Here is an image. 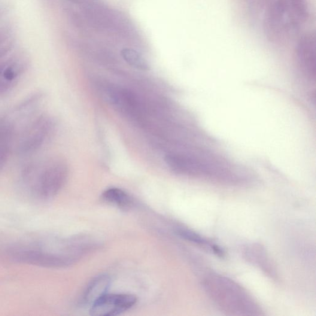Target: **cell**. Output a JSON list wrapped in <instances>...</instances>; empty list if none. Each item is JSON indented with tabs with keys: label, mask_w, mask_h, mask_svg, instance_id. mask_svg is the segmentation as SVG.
Returning a JSON list of instances; mask_svg holds the SVG:
<instances>
[{
	"label": "cell",
	"mask_w": 316,
	"mask_h": 316,
	"mask_svg": "<svg viewBox=\"0 0 316 316\" xmlns=\"http://www.w3.org/2000/svg\"><path fill=\"white\" fill-rule=\"evenodd\" d=\"M102 196L105 202L117 206L118 208L123 210H128L133 205L132 197L126 191L120 188H109L103 193Z\"/></svg>",
	"instance_id": "obj_13"
},
{
	"label": "cell",
	"mask_w": 316,
	"mask_h": 316,
	"mask_svg": "<svg viewBox=\"0 0 316 316\" xmlns=\"http://www.w3.org/2000/svg\"><path fill=\"white\" fill-rule=\"evenodd\" d=\"M80 6L84 20L92 28L123 38L135 35L129 21L99 0H85Z\"/></svg>",
	"instance_id": "obj_4"
},
{
	"label": "cell",
	"mask_w": 316,
	"mask_h": 316,
	"mask_svg": "<svg viewBox=\"0 0 316 316\" xmlns=\"http://www.w3.org/2000/svg\"><path fill=\"white\" fill-rule=\"evenodd\" d=\"M110 284L111 279L108 275L96 276L85 291L83 298L85 303L92 305L95 301L107 293Z\"/></svg>",
	"instance_id": "obj_11"
},
{
	"label": "cell",
	"mask_w": 316,
	"mask_h": 316,
	"mask_svg": "<svg viewBox=\"0 0 316 316\" xmlns=\"http://www.w3.org/2000/svg\"><path fill=\"white\" fill-rule=\"evenodd\" d=\"M54 128L55 123L49 115H37L17 132L14 150L21 156L35 153L49 141Z\"/></svg>",
	"instance_id": "obj_5"
},
{
	"label": "cell",
	"mask_w": 316,
	"mask_h": 316,
	"mask_svg": "<svg viewBox=\"0 0 316 316\" xmlns=\"http://www.w3.org/2000/svg\"><path fill=\"white\" fill-rule=\"evenodd\" d=\"M315 35L308 32L298 42L296 52L298 63L302 71L310 78H315Z\"/></svg>",
	"instance_id": "obj_7"
},
{
	"label": "cell",
	"mask_w": 316,
	"mask_h": 316,
	"mask_svg": "<svg viewBox=\"0 0 316 316\" xmlns=\"http://www.w3.org/2000/svg\"><path fill=\"white\" fill-rule=\"evenodd\" d=\"M26 68V60L21 57L0 62V96L10 92L19 83Z\"/></svg>",
	"instance_id": "obj_8"
},
{
	"label": "cell",
	"mask_w": 316,
	"mask_h": 316,
	"mask_svg": "<svg viewBox=\"0 0 316 316\" xmlns=\"http://www.w3.org/2000/svg\"><path fill=\"white\" fill-rule=\"evenodd\" d=\"M16 133L11 118L0 115V172L5 168L14 150Z\"/></svg>",
	"instance_id": "obj_9"
},
{
	"label": "cell",
	"mask_w": 316,
	"mask_h": 316,
	"mask_svg": "<svg viewBox=\"0 0 316 316\" xmlns=\"http://www.w3.org/2000/svg\"><path fill=\"white\" fill-rule=\"evenodd\" d=\"M206 293L222 311L229 315H261L262 309L250 293L235 281L211 273L203 282Z\"/></svg>",
	"instance_id": "obj_2"
},
{
	"label": "cell",
	"mask_w": 316,
	"mask_h": 316,
	"mask_svg": "<svg viewBox=\"0 0 316 316\" xmlns=\"http://www.w3.org/2000/svg\"><path fill=\"white\" fill-rule=\"evenodd\" d=\"M176 233L181 238L186 240L188 242L194 243L198 245L202 246L204 248H207L208 250L213 252L218 256H222L224 255V252L216 245L212 244L204 237L200 235L193 230L186 229V228L179 227L176 230Z\"/></svg>",
	"instance_id": "obj_14"
},
{
	"label": "cell",
	"mask_w": 316,
	"mask_h": 316,
	"mask_svg": "<svg viewBox=\"0 0 316 316\" xmlns=\"http://www.w3.org/2000/svg\"><path fill=\"white\" fill-rule=\"evenodd\" d=\"M244 254L246 259L254 265L260 267L270 276H276L274 266L270 260L268 254L262 246L254 244L247 246L245 248Z\"/></svg>",
	"instance_id": "obj_10"
},
{
	"label": "cell",
	"mask_w": 316,
	"mask_h": 316,
	"mask_svg": "<svg viewBox=\"0 0 316 316\" xmlns=\"http://www.w3.org/2000/svg\"><path fill=\"white\" fill-rule=\"evenodd\" d=\"M309 13L308 0H273L264 15L267 38L278 44L290 41L305 27Z\"/></svg>",
	"instance_id": "obj_1"
},
{
	"label": "cell",
	"mask_w": 316,
	"mask_h": 316,
	"mask_svg": "<svg viewBox=\"0 0 316 316\" xmlns=\"http://www.w3.org/2000/svg\"><path fill=\"white\" fill-rule=\"evenodd\" d=\"M121 55L125 62L133 68L147 71L150 70L147 61L139 51L133 48L126 47L121 51Z\"/></svg>",
	"instance_id": "obj_15"
},
{
	"label": "cell",
	"mask_w": 316,
	"mask_h": 316,
	"mask_svg": "<svg viewBox=\"0 0 316 316\" xmlns=\"http://www.w3.org/2000/svg\"><path fill=\"white\" fill-rule=\"evenodd\" d=\"M109 102L124 112H131L135 108L136 100L132 93L120 88H111L107 92Z\"/></svg>",
	"instance_id": "obj_12"
},
{
	"label": "cell",
	"mask_w": 316,
	"mask_h": 316,
	"mask_svg": "<svg viewBox=\"0 0 316 316\" xmlns=\"http://www.w3.org/2000/svg\"><path fill=\"white\" fill-rule=\"evenodd\" d=\"M136 298L128 294H108L95 301L90 309L94 316H112L122 314L136 303Z\"/></svg>",
	"instance_id": "obj_6"
},
{
	"label": "cell",
	"mask_w": 316,
	"mask_h": 316,
	"mask_svg": "<svg viewBox=\"0 0 316 316\" xmlns=\"http://www.w3.org/2000/svg\"><path fill=\"white\" fill-rule=\"evenodd\" d=\"M68 167L56 157L33 161L22 171L24 184L41 199H49L62 189L68 177Z\"/></svg>",
	"instance_id": "obj_3"
}]
</instances>
